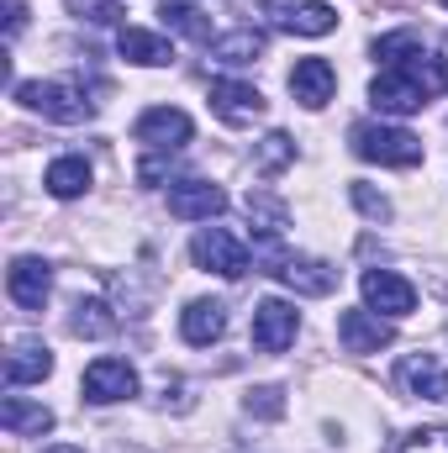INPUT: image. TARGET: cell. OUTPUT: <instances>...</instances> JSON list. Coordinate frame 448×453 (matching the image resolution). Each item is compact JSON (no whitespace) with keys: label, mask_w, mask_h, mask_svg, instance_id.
Returning <instances> with one entry per match:
<instances>
[{"label":"cell","mask_w":448,"mask_h":453,"mask_svg":"<svg viewBox=\"0 0 448 453\" xmlns=\"http://www.w3.org/2000/svg\"><path fill=\"white\" fill-rule=\"evenodd\" d=\"M248 417H285V390L280 385H259V390H248Z\"/></svg>","instance_id":"cell-28"},{"label":"cell","mask_w":448,"mask_h":453,"mask_svg":"<svg viewBox=\"0 0 448 453\" xmlns=\"http://www.w3.org/2000/svg\"><path fill=\"white\" fill-rule=\"evenodd\" d=\"M69 333H74V338H112L116 333V311L106 306V301H74Z\"/></svg>","instance_id":"cell-22"},{"label":"cell","mask_w":448,"mask_h":453,"mask_svg":"<svg viewBox=\"0 0 448 453\" xmlns=\"http://www.w3.org/2000/svg\"><path fill=\"white\" fill-rule=\"evenodd\" d=\"M227 211V190L212 180H174L169 185V217L180 222H212Z\"/></svg>","instance_id":"cell-11"},{"label":"cell","mask_w":448,"mask_h":453,"mask_svg":"<svg viewBox=\"0 0 448 453\" xmlns=\"http://www.w3.org/2000/svg\"><path fill=\"white\" fill-rule=\"evenodd\" d=\"M337 90V69L328 58H301L296 69H290V96L306 106V111H322L328 101H333Z\"/></svg>","instance_id":"cell-14"},{"label":"cell","mask_w":448,"mask_h":453,"mask_svg":"<svg viewBox=\"0 0 448 453\" xmlns=\"http://www.w3.org/2000/svg\"><path fill=\"white\" fill-rule=\"evenodd\" d=\"M296 333H301V317H296L290 301L269 296V301L253 306V348H259V353H285V348L296 342Z\"/></svg>","instance_id":"cell-8"},{"label":"cell","mask_w":448,"mask_h":453,"mask_svg":"<svg viewBox=\"0 0 448 453\" xmlns=\"http://www.w3.org/2000/svg\"><path fill=\"white\" fill-rule=\"evenodd\" d=\"M190 258H196L206 274H222V280H243V274H248V248H243L227 226H206V232H196Z\"/></svg>","instance_id":"cell-6"},{"label":"cell","mask_w":448,"mask_h":453,"mask_svg":"<svg viewBox=\"0 0 448 453\" xmlns=\"http://www.w3.org/2000/svg\"><path fill=\"white\" fill-rule=\"evenodd\" d=\"M80 390H85V401H90V406L132 401V395H137V369H132L127 358H96V364L85 369Z\"/></svg>","instance_id":"cell-9"},{"label":"cell","mask_w":448,"mask_h":453,"mask_svg":"<svg viewBox=\"0 0 448 453\" xmlns=\"http://www.w3.org/2000/svg\"><path fill=\"white\" fill-rule=\"evenodd\" d=\"M264 237V248H259V269L264 274H274L280 285H290L296 296H333L337 290V269L333 264H322V258H301V253H285L274 237L280 232H259Z\"/></svg>","instance_id":"cell-2"},{"label":"cell","mask_w":448,"mask_h":453,"mask_svg":"<svg viewBox=\"0 0 448 453\" xmlns=\"http://www.w3.org/2000/svg\"><path fill=\"white\" fill-rule=\"evenodd\" d=\"M353 153L364 164H385V169H417L422 164V137L406 127H385V121H359L353 127Z\"/></svg>","instance_id":"cell-4"},{"label":"cell","mask_w":448,"mask_h":453,"mask_svg":"<svg viewBox=\"0 0 448 453\" xmlns=\"http://www.w3.org/2000/svg\"><path fill=\"white\" fill-rule=\"evenodd\" d=\"M444 5H448V0H444Z\"/></svg>","instance_id":"cell-34"},{"label":"cell","mask_w":448,"mask_h":453,"mask_svg":"<svg viewBox=\"0 0 448 453\" xmlns=\"http://www.w3.org/2000/svg\"><path fill=\"white\" fill-rule=\"evenodd\" d=\"M48 453H80V449H48Z\"/></svg>","instance_id":"cell-33"},{"label":"cell","mask_w":448,"mask_h":453,"mask_svg":"<svg viewBox=\"0 0 448 453\" xmlns=\"http://www.w3.org/2000/svg\"><path fill=\"white\" fill-rule=\"evenodd\" d=\"M212 53H217L222 64H253V58H264V32L237 27V32H227V37L212 42Z\"/></svg>","instance_id":"cell-24"},{"label":"cell","mask_w":448,"mask_h":453,"mask_svg":"<svg viewBox=\"0 0 448 453\" xmlns=\"http://www.w3.org/2000/svg\"><path fill=\"white\" fill-rule=\"evenodd\" d=\"M290 158H296V142H290L285 132H269V137L259 142V158H253V164H259V174H274V169H285Z\"/></svg>","instance_id":"cell-26"},{"label":"cell","mask_w":448,"mask_h":453,"mask_svg":"<svg viewBox=\"0 0 448 453\" xmlns=\"http://www.w3.org/2000/svg\"><path fill=\"white\" fill-rule=\"evenodd\" d=\"M212 111L222 116L227 127H253L259 116L269 111V101L253 90V85H243V80H212Z\"/></svg>","instance_id":"cell-12"},{"label":"cell","mask_w":448,"mask_h":453,"mask_svg":"<svg viewBox=\"0 0 448 453\" xmlns=\"http://www.w3.org/2000/svg\"><path fill=\"white\" fill-rule=\"evenodd\" d=\"M396 380H401L406 395H422V401L448 406V369L438 364V353H406L401 369H396Z\"/></svg>","instance_id":"cell-13"},{"label":"cell","mask_w":448,"mask_h":453,"mask_svg":"<svg viewBox=\"0 0 448 453\" xmlns=\"http://www.w3.org/2000/svg\"><path fill=\"white\" fill-rule=\"evenodd\" d=\"M253 16H264L269 27L280 32H296V37H328L337 27V11L328 0H243Z\"/></svg>","instance_id":"cell-5"},{"label":"cell","mask_w":448,"mask_h":453,"mask_svg":"<svg viewBox=\"0 0 448 453\" xmlns=\"http://www.w3.org/2000/svg\"><path fill=\"white\" fill-rule=\"evenodd\" d=\"M132 137L148 142V148H158V153H174V148H185V142L196 137V121L180 111V106H153V111L137 116Z\"/></svg>","instance_id":"cell-10"},{"label":"cell","mask_w":448,"mask_h":453,"mask_svg":"<svg viewBox=\"0 0 448 453\" xmlns=\"http://www.w3.org/2000/svg\"><path fill=\"white\" fill-rule=\"evenodd\" d=\"M42 185H48V196L74 201V196L90 190V164H85V158H53L48 174H42Z\"/></svg>","instance_id":"cell-21"},{"label":"cell","mask_w":448,"mask_h":453,"mask_svg":"<svg viewBox=\"0 0 448 453\" xmlns=\"http://www.w3.org/2000/svg\"><path fill=\"white\" fill-rule=\"evenodd\" d=\"M158 16H164V27H174V32L190 37V42H217V37H212V21H206L196 5H185V0H164Z\"/></svg>","instance_id":"cell-25"},{"label":"cell","mask_w":448,"mask_h":453,"mask_svg":"<svg viewBox=\"0 0 448 453\" xmlns=\"http://www.w3.org/2000/svg\"><path fill=\"white\" fill-rule=\"evenodd\" d=\"M337 342H343L348 353H380V348L396 342V327L380 322L375 311H343V317H337Z\"/></svg>","instance_id":"cell-15"},{"label":"cell","mask_w":448,"mask_h":453,"mask_svg":"<svg viewBox=\"0 0 448 453\" xmlns=\"http://www.w3.org/2000/svg\"><path fill=\"white\" fill-rule=\"evenodd\" d=\"M396 453H448V427H422V433H406Z\"/></svg>","instance_id":"cell-30"},{"label":"cell","mask_w":448,"mask_h":453,"mask_svg":"<svg viewBox=\"0 0 448 453\" xmlns=\"http://www.w3.org/2000/svg\"><path fill=\"white\" fill-rule=\"evenodd\" d=\"M359 290H364L369 311H380V317H412L417 311V285L401 280L396 269H364Z\"/></svg>","instance_id":"cell-7"},{"label":"cell","mask_w":448,"mask_h":453,"mask_svg":"<svg viewBox=\"0 0 448 453\" xmlns=\"http://www.w3.org/2000/svg\"><path fill=\"white\" fill-rule=\"evenodd\" d=\"M248 217H253V226H259V232H280V226H285V206L253 190V196H248Z\"/></svg>","instance_id":"cell-29"},{"label":"cell","mask_w":448,"mask_h":453,"mask_svg":"<svg viewBox=\"0 0 448 453\" xmlns=\"http://www.w3.org/2000/svg\"><path fill=\"white\" fill-rule=\"evenodd\" d=\"M380 64H412V58H422V32L417 27H401V32H385V37H375V48H369Z\"/></svg>","instance_id":"cell-23"},{"label":"cell","mask_w":448,"mask_h":453,"mask_svg":"<svg viewBox=\"0 0 448 453\" xmlns=\"http://www.w3.org/2000/svg\"><path fill=\"white\" fill-rule=\"evenodd\" d=\"M5 290H11V301H16L21 311H42V301H48V290H53V269H48L42 258H16L11 274H5Z\"/></svg>","instance_id":"cell-16"},{"label":"cell","mask_w":448,"mask_h":453,"mask_svg":"<svg viewBox=\"0 0 448 453\" xmlns=\"http://www.w3.org/2000/svg\"><path fill=\"white\" fill-rule=\"evenodd\" d=\"M21 27H27V5H21V0H5V37L16 42V37H21Z\"/></svg>","instance_id":"cell-32"},{"label":"cell","mask_w":448,"mask_h":453,"mask_svg":"<svg viewBox=\"0 0 448 453\" xmlns=\"http://www.w3.org/2000/svg\"><path fill=\"white\" fill-rule=\"evenodd\" d=\"M227 333V306L222 301H190L180 311V338L190 348H212V342Z\"/></svg>","instance_id":"cell-17"},{"label":"cell","mask_w":448,"mask_h":453,"mask_svg":"<svg viewBox=\"0 0 448 453\" xmlns=\"http://www.w3.org/2000/svg\"><path fill=\"white\" fill-rule=\"evenodd\" d=\"M69 11H74V16H85V21H96V27H112L116 16H121V5H116V0H69Z\"/></svg>","instance_id":"cell-31"},{"label":"cell","mask_w":448,"mask_h":453,"mask_svg":"<svg viewBox=\"0 0 448 453\" xmlns=\"http://www.w3.org/2000/svg\"><path fill=\"white\" fill-rule=\"evenodd\" d=\"M0 427L11 438H42V433H53V411L48 406H32L21 395H5L0 401Z\"/></svg>","instance_id":"cell-19"},{"label":"cell","mask_w":448,"mask_h":453,"mask_svg":"<svg viewBox=\"0 0 448 453\" xmlns=\"http://www.w3.org/2000/svg\"><path fill=\"white\" fill-rule=\"evenodd\" d=\"M48 374H53V353L42 342H16L5 353V385L11 390L16 385H32V380H48Z\"/></svg>","instance_id":"cell-20"},{"label":"cell","mask_w":448,"mask_h":453,"mask_svg":"<svg viewBox=\"0 0 448 453\" xmlns=\"http://www.w3.org/2000/svg\"><path fill=\"white\" fill-rule=\"evenodd\" d=\"M448 90V58H412V64H396V69H385L375 85H369V101H375V111L385 116H412L422 111L433 96H444Z\"/></svg>","instance_id":"cell-1"},{"label":"cell","mask_w":448,"mask_h":453,"mask_svg":"<svg viewBox=\"0 0 448 453\" xmlns=\"http://www.w3.org/2000/svg\"><path fill=\"white\" fill-rule=\"evenodd\" d=\"M348 201H353V206H359V211H364L369 222H390V201H385V196H380L375 185L353 180V185H348Z\"/></svg>","instance_id":"cell-27"},{"label":"cell","mask_w":448,"mask_h":453,"mask_svg":"<svg viewBox=\"0 0 448 453\" xmlns=\"http://www.w3.org/2000/svg\"><path fill=\"white\" fill-rule=\"evenodd\" d=\"M11 96L32 116L58 121V127H74V121H85V116L96 111L90 96L80 85H69V80H27V85H11Z\"/></svg>","instance_id":"cell-3"},{"label":"cell","mask_w":448,"mask_h":453,"mask_svg":"<svg viewBox=\"0 0 448 453\" xmlns=\"http://www.w3.org/2000/svg\"><path fill=\"white\" fill-rule=\"evenodd\" d=\"M116 53H121L127 64H143V69H164V64L174 58V48H169L158 32H143V27H121V32H116Z\"/></svg>","instance_id":"cell-18"}]
</instances>
